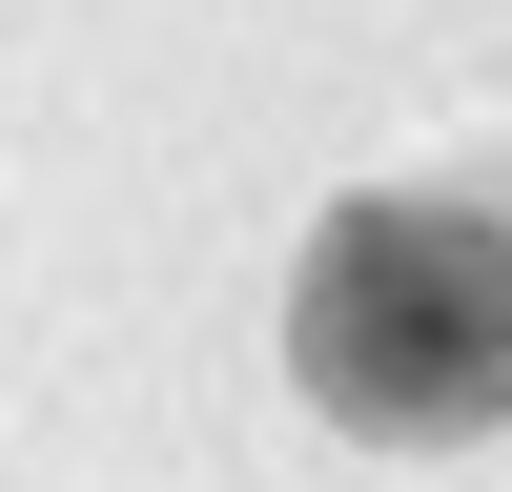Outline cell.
Segmentation results:
<instances>
[{"label":"cell","instance_id":"cell-1","mask_svg":"<svg viewBox=\"0 0 512 492\" xmlns=\"http://www.w3.org/2000/svg\"><path fill=\"white\" fill-rule=\"evenodd\" d=\"M287 369L349 451H472L512 431V205L369 185L287 267Z\"/></svg>","mask_w":512,"mask_h":492}]
</instances>
